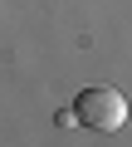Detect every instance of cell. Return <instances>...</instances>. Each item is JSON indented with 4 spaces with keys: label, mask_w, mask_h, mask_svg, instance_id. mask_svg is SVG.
<instances>
[{
    "label": "cell",
    "mask_w": 132,
    "mask_h": 147,
    "mask_svg": "<svg viewBox=\"0 0 132 147\" xmlns=\"http://www.w3.org/2000/svg\"><path fill=\"white\" fill-rule=\"evenodd\" d=\"M74 118L93 132H117L127 123V98L117 88H83L74 98Z\"/></svg>",
    "instance_id": "cell-1"
}]
</instances>
